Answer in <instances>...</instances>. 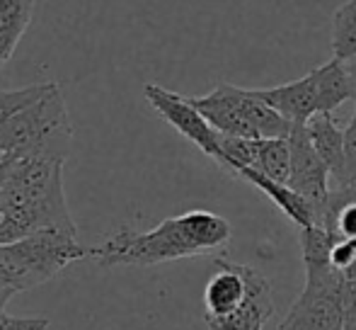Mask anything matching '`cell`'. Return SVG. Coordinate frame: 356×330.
I'll return each mask as SVG.
<instances>
[{
    "label": "cell",
    "mask_w": 356,
    "mask_h": 330,
    "mask_svg": "<svg viewBox=\"0 0 356 330\" xmlns=\"http://www.w3.org/2000/svg\"><path fill=\"white\" fill-rule=\"evenodd\" d=\"M63 163L66 158L56 156H5L0 243L49 231L78 238L63 192Z\"/></svg>",
    "instance_id": "6da1fadb"
},
{
    "label": "cell",
    "mask_w": 356,
    "mask_h": 330,
    "mask_svg": "<svg viewBox=\"0 0 356 330\" xmlns=\"http://www.w3.org/2000/svg\"><path fill=\"white\" fill-rule=\"evenodd\" d=\"M230 241V223L223 217L204 209L163 219L150 231L119 228L109 233L99 246L90 248V258L102 267L117 265H148L170 262V260L197 258L225 248Z\"/></svg>",
    "instance_id": "7a4b0ae2"
},
{
    "label": "cell",
    "mask_w": 356,
    "mask_h": 330,
    "mask_svg": "<svg viewBox=\"0 0 356 330\" xmlns=\"http://www.w3.org/2000/svg\"><path fill=\"white\" fill-rule=\"evenodd\" d=\"M216 272L204 287V321L209 330H264L274 316L269 282L248 265L216 258Z\"/></svg>",
    "instance_id": "3957f363"
},
{
    "label": "cell",
    "mask_w": 356,
    "mask_h": 330,
    "mask_svg": "<svg viewBox=\"0 0 356 330\" xmlns=\"http://www.w3.org/2000/svg\"><path fill=\"white\" fill-rule=\"evenodd\" d=\"M73 127L58 83L17 112L0 132V156H56L68 158Z\"/></svg>",
    "instance_id": "277c9868"
},
{
    "label": "cell",
    "mask_w": 356,
    "mask_h": 330,
    "mask_svg": "<svg viewBox=\"0 0 356 330\" xmlns=\"http://www.w3.org/2000/svg\"><path fill=\"white\" fill-rule=\"evenodd\" d=\"M85 258H90V248L66 233H34L13 243H0V287L13 294L29 292Z\"/></svg>",
    "instance_id": "5b68a950"
},
{
    "label": "cell",
    "mask_w": 356,
    "mask_h": 330,
    "mask_svg": "<svg viewBox=\"0 0 356 330\" xmlns=\"http://www.w3.org/2000/svg\"><path fill=\"white\" fill-rule=\"evenodd\" d=\"M356 308V279L332 265L305 267L303 294L277 330H344V313Z\"/></svg>",
    "instance_id": "8992f818"
},
{
    "label": "cell",
    "mask_w": 356,
    "mask_h": 330,
    "mask_svg": "<svg viewBox=\"0 0 356 330\" xmlns=\"http://www.w3.org/2000/svg\"><path fill=\"white\" fill-rule=\"evenodd\" d=\"M291 146V180L289 184L300 194L303 199H308V204L315 212V226L320 221L323 207L330 197V168L325 165L323 158L318 156L313 141L308 136V127L305 124H293L289 136Z\"/></svg>",
    "instance_id": "52a82bcc"
},
{
    "label": "cell",
    "mask_w": 356,
    "mask_h": 330,
    "mask_svg": "<svg viewBox=\"0 0 356 330\" xmlns=\"http://www.w3.org/2000/svg\"><path fill=\"white\" fill-rule=\"evenodd\" d=\"M143 97L148 100V104L170 124L172 129H177L184 139L194 143L197 148H202L209 158H216L218 153V139L220 132L209 124V119L194 107V102L189 97L172 93V90L163 88V85L145 83Z\"/></svg>",
    "instance_id": "ba28073f"
},
{
    "label": "cell",
    "mask_w": 356,
    "mask_h": 330,
    "mask_svg": "<svg viewBox=\"0 0 356 330\" xmlns=\"http://www.w3.org/2000/svg\"><path fill=\"white\" fill-rule=\"evenodd\" d=\"M194 107L209 119V124L220 134L228 136H243V139H259L257 129L248 122L240 107V88L230 83L216 85L209 95L202 97H189Z\"/></svg>",
    "instance_id": "9c48e42d"
},
{
    "label": "cell",
    "mask_w": 356,
    "mask_h": 330,
    "mask_svg": "<svg viewBox=\"0 0 356 330\" xmlns=\"http://www.w3.org/2000/svg\"><path fill=\"white\" fill-rule=\"evenodd\" d=\"M267 104H272L279 114H284L291 124H308L310 117L320 114V97L315 88V78L303 76L293 83H284L277 88L254 90Z\"/></svg>",
    "instance_id": "30bf717a"
},
{
    "label": "cell",
    "mask_w": 356,
    "mask_h": 330,
    "mask_svg": "<svg viewBox=\"0 0 356 330\" xmlns=\"http://www.w3.org/2000/svg\"><path fill=\"white\" fill-rule=\"evenodd\" d=\"M238 178L248 180L250 184L259 189L262 194H267L274 204L286 214L289 221H293L298 228H305V226H315V212L313 207L308 204V199H303L298 192H296L291 184L286 182H277V180L267 178L262 175L257 168H243L238 173Z\"/></svg>",
    "instance_id": "8fae6325"
},
{
    "label": "cell",
    "mask_w": 356,
    "mask_h": 330,
    "mask_svg": "<svg viewBox=\"0 0 356 330\" xmlns=\"http://www.w3.org/2000/svg\"><path fill=\"white\" fill-rule=\"evenodd\" d=\"M310 76L315 78V88H318L320 114H332L347 100L356 97L352 71H349V63L342 61V58H330L327 63L313 68Z\"/></svg>",
    "instance_id": "7c38bea8"
},
{
    "label": "cell",
    "mask_w": 356,
    "mask_h": 330,
    "mask_svg": "<svg viewBox=\"0 0 356 330\" xmlns=\"http://www.w3.org/2000/svg\"><path fill=\"white\" fill-rule=\"evenodd\" d=\"M305 127L318 156L330 168V178H332L330 184H334L344 168V129L337 127V119H332V114H315Z\"/></svg>",
    "instance_id": "4fadbf2b"
},
{
    "label": "cell",
    "mask_w": 356,
    "mask_h": 330,
    "mask_svg": "<svg viewBox=\"0 0 356 330\" xmlns=\"http://www.w3.org/2000/svg\"><path fill=\"white\" fill-rule=\"evenodd\" d=\"M34 15V0H0V68L10 61L15 47L27 32Z\"/></svg>",
    "instance_id": "5bb4252c"
},
{
    "label": "cell",
    "mask_w": 356,
    "mask_h": 330,
    "mask_svg": "<svg viewBox=\"0 0 356 330\" xmlns=\"http://www.w3.org/2000/svg\"><path fill=\"white\" fill-rule=\"evenodd\" d=\"M254 168L267 178L286 182L291 180V146L289 139H262Z\"/></svg>",
    "instance_id": "9a60e30c"
},
{
    "label": "cell",
    "mask_w": 356,
    "mask_h": 330,
    "mask_svg": "<svg viewBox=\"0 0 356 330\" xmlns=\"http://www.w3.org/2000/svg\"><path fill=\"white\" fill-rule=\"evenodd\" d=\"M332 52L342 61L356 58V0L342 3L332 15Z\"/></svg>",
    "instance_id": "2e32d148"
},
{
    "label": "cell",
    "mask_w": 356,
    "mask_h": 330,
    "mask_svg": "<svg viewBox=\"0 0 356 330\" xmlns=\"http://www.w3.org/2000/svg\"><path fill=\"white\" fill-rule=\"evenodd\" d=\"M300 231V253H303V265L305 267H323V265H332V246L337 243V238L332 233H327V228L323 226H305L298 228Z\"/></svg>",
    "instance_id": "e0dca14e"
},
{
    "label": "cell",
    "mask_w": 356,
    "mask_h": 330,
    "mask_svg": "<svg viewBox=\"0 0 356 330\" xmlns=\"http://www.w3.org/2000/svg\"><path fill=\"white\" fill-rule=\"evenodd\" d=\"M49 83H39V85H29V88H19V90H0V132L3 127L15 117L17 112H22L27 104H32L34 100H39L47 93Z\"/></svg>",
    "instance_id": "ac0fdd59"
},
{
    "label": "cell",
    "mask_w": 356,
    "mask_h": 330,
    "mask_svg": "<svg viewBox=\"0 0 356 330\" xmlns=\"http://www.w3.org/2000/svg\"><path fill=\"white\" fill-rule=\"evenodd\" d=\"M334 269L349 274L356 279V241L354 238H339L332 246V258H330Z\"/></svg>",
    "instance_id": "d6986e66"
},
{
    "label": "cell",
    "mask_w": 356,
    "mask_h": 330,
    "mask_svg": "<svg viewBox=\"0 0 356 330\" xmlns=\"http://www.w3.org/2000/svg\"><path fill=\"white\" fill-rule=\"evenodd\" d=\"M49 318L29 316V318H15V316H0V330H47Z\"/></svg>",
    "instance_id": "ffe728a7"
},
{
    "label": "cell",
    "mask_w": 356,
    "mask_h": 330,
    "mask_svg": "<svg viewBox=\"0 0 356 330\" xmlns=\"http://www.w3.org/2000/svg\"><path fill=\"white\" fill-rule=\"evenodd\" d=\"M344 330H356V308L344 313Z\"/></svg>",
    "instance_id": "44dd1931"
},
{
    "label": "cell",
    "mask_w": 356,
    "mask_h": 330,
    "mask_svg": "<svg viewBox=\"0 0 356 330\" xmlns=\"http://www.w3.org/2000/svg\"><path fill=\"white\" fill-rule=\"evenodd\" d=\"M10 297H15V294L10 292V289L0 287V316H3V313H5V304L10 301Z\"/></svg>",
    "instance_id": "7402d4cb"
},
{
    "label": "cell",
    "mask_w": 356,
    "mask_h": 330,
    "mask_svg": "<svg viewBox=\"0 0 356 330\" xmlns=\"http://www.w3.org/2000/svg\"><path fill=\"white\" fill-rule=\"evenodd\" d=\"M349 63V71H352V78H354V88H356V58H352V61H347ZM354 102H356V97H354Z\"/></svg>",
    "instance_id": "603a6c76"
},
{
    "label": "cell",
    "mask_w": 356,
    "mask_h": 330,
    "mask_svg": "<svg viewBox=\"0 0 356 330\" xmlns=\"http://www.w3.org/2000/svg\"><path fill=\"white\" fill-rule=\"evenodd\" d=\"M3 178H5V156H3V161H0V187H3Z\"/></svg>",
    "instance_id": "cb8c5ba5"
},
{
    "label": "cell",
    "mask_w": 356,
    "mask_h": 330,
    "mask_svg": "<svg viewBox=\"0 0 356 330\" xmlns=\"http://www.w3.org/2000/svg\"><path fill=\"white\" fill-rule=\"evenodd\" d=\"M0 161H3V156H0Z\"/></svg>",
    "instance_id": "d4e9b609"
},
{
    "label": "cell",
    "mask_w": 356,
    "mask_h": 330,
    "mask_svg": "<svg viewBox=\"0 0 356 330\" xmlns=\"http://www.w3.org/2000/svg\"><path fill=\"white\" fill-rule=\"evenodd\" d=\"M354 189H356V184H354Z\"/></svg>",
    "instance_id": "484cf974"
}]
</instances>
